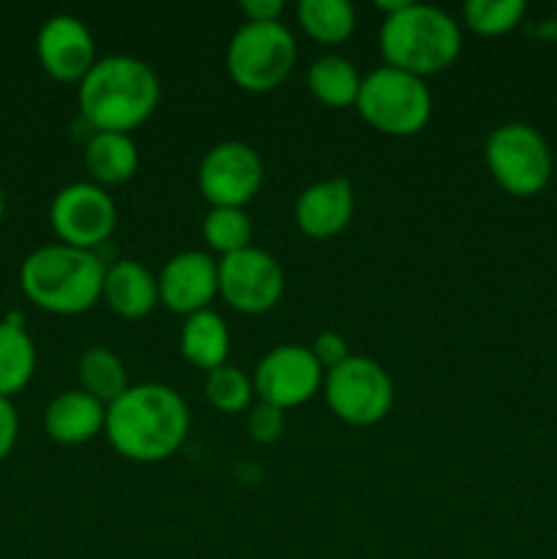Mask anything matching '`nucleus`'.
<instances>
[{"label": "nucleus", "mask_w": 557, "mask_h": 559, "mask_svg": "<svg viewBox=\"0 0 557 559\" xmlns=\"http://www.w3.org/2000/svg\"><path fill=\"white\" fill-rule=\"evenodd\" d=\"M85 167L96 186H120L134 178L140 167V151L129 134L96 131L85 145Z\"/></svg>", "instance_id": "a211bd4d"}, {"label": "nucleus", "mask_w": 557, "mask_h": 559, "mask_svg": "<svg viewBox=\"0 0 557 559\" xmlns=\"http://www.w3.org/2000/svg\"><path fill=\"white\" fill-rule=\"evenodd\" d=\"M107 407L85 391H66L47 404L44 429L60 445H82L104 431Z\"/></svg>", "instance_id": "dca6fc26"}, {"label": "nucleus", "mask_w": 557, "mask_h": 559, "mask_svg": "<svg viewBox=\"0 0 557 559\" xmlns=\"http://www.w3.org/2000/svg\"><path fill=\"white\" fill-rule=\"evenodd\" d=\"M528 5L522 0H470L462 14L470 31L481 36H502L522 22Z\"/></svg>", "instance_id": "a878e982"}, {"label": "nucleus", "mask_w": 557, "mask_h": 559, "mask_svg": "<svg viewBox=\"0 0 557 559\" xmlns=\"http://www.w3.org/2000/svg\"><path fill=\"white\" fill-rule=\"evenodd\" d=\"M16 435H20V418H16L14 404L5 396H0V462L11 453Z\"/></svg>", "instance_id": "c85d7f7f"}, {"label": "nucleus", "mask_w": 557, "mask_h": 559, "mask_svg": "<svg viewBox=\"0 0 557 559\" xmlns=\"http://www.w3.org/2000/svg\"><path fill=\"white\" fill-rule=\"evenodd\" d=\"M205 399L218 413H244L254 399V380L238 366H218L205 374Z\"/></svg>", "instance_id": "393cba45"}, {"label": "nucleus", "mask_w": 557, "mask_h": 559, "mask_svg": "<svg viewBox=\"0 0 557 559\" xmlns=\"http://www.w3.org/2000/svg\"><path fill=\"white\" fill-rule=\"evenodd\" d=\"M486 167L502 191L533 197L552 178V151L544 136L528 123L497 126L486 140Z\"/></svg>", "instance_id": "0eeeda50"}, {"label": "nucleus", "mask_w": 557, "mask_h": 559, "mask_svg": "<svg viewBox=\"0 0 557 559\" xmlns=\"http://www.w3.org/2000/svg\"><path fill=\"white\" fill-rule=\"evenodd\" d=\"M80 109L96 131L129 134L145 123L162 98L156 71L131 55H109L96 60L80 82Z\"/></svg>", "instance_id": "f03ea898"}, {"label": "nucleus", "mask_w": 557, "mask_h": 559, "mask_svg": "<svg viewBox=\"0 0 557 559\" xmlns=\"http://www.w3.org/2000/svg\"><path fill=\"white\" fill-rule=\"evenodd\" d=\"M36 369V347L33 338L22 331V317L11 314L0 322V396L22 391Z\"/></svg>", "instance_id": "412c9836"}, {"label": "nucleus", "mask_w": 557, "mask_h": 559, "mask_svg": "<svg viewBox=\"0 0 557 559\" xmlns=\"http://www.w3.org/2000/svg\"><path fill=\"white\" fill-rule=\"evenodd\" d=\"M202 238L208 249L227 257L251 246V218L244 207H211L202 218Z\"/></svg>", "instance_id": "b1692460"}, {"label": "nucleus", "mask_w": 557, "mask_h": 559, "mask_svg": "<svg viewBox=\"0 0 557 559\" xmlns=\"http://www.w3.org/2000/svg\"><path fill=\"white\" fill-rule=\"evenodd\" d=\"M104 267L96 251L66 243L42 246L25 257L20 271L22 293L52 314H82L104 293Z\"/></svg>", "instance_id": "7ed1b4c3"}, {"label": "nucleus", "mask_w": 557, "mask_h": 559, "mask_svg": "<svg viewBox=\"0 0 557 559\" xmlns=\"http://www.w3.org/2000/svg\"><path fill=\"white\" fill-rule=\"evenodd\" d=\"M262 178L260 153L238 140L213 145L197 169V186L211 207H246L260 191Z\"/></svg>", "instance_id": "1a4fd4ad"}, {"label": "nucleus", "mask_w": 557, "mask_h": 559, "mask_svg": "<svg viewBox=\"0 0 557 559\" xmlns=\"http://www.w3.org/2000/svg\"><path fill=\"white\" fill-rule=\"evenodd\" d=\"M36 52L47 74L60 82H82L96 66V44L82 20L71 14H55L42 25Z\"/></svg>", "instance_id": "4468645a"}, {"label": "nucleus", "mask_w": 557, "mask_h": 559, "mask_svg": "<svg viewBox=\"0 0 557 559\" xmlns=\"http://www.w3.org/2000/svg\"><path fill=\"white\" fill-rule=\"evenodd\" d=\"M251 380L260 402L289 409L311 402L320 393L325 371L304 344H278L262 355Z\"/></svg>", "instance_id": "f8f14e48"}, {"label": "nucleus", "mask_w": 557, "mask_h": 559, "mask_svg": "<svg viewBox=\"0 0 557 559\" xmlns=\"http://www.w3.org/2000/svg\"><path fill=\"white\" fill-rule=\"evenodd\" d=\"M189 424V407L175 388L142 382L109 404L104 435L129 462L158 464L183 445Z\"/></svg>", "instance_id": "f257e3e1"}, {"label": "nucleus", "mask_w": 557, "mask_h": 559, "mask_svg": "<svg viewBox=\"0 0 557 559\" xmlns=\"http://www.w3.org/2000/svg\"><path fill=\"white\" fill-rule=\"evenodd\" d=\"M298 22L320 44H342L355 31V9L347 0H300Z\"/></svg>", "instance_id": "5701e85b"}, {"label": "nucleus", "mask_w": 557, "mask_h": 559, "mask_svg": "<svg viewBox=\"0 0 557 559\" xmlns=\"http://www.w3.org/2000/svg\"><path fill=\"white\" fill-rule=\"evenodd\" d=\"M331 413L347 426H375L393 407V380L377 360L349 355L322 380Z\"/></svg>", "instance_id": "6e6552de"}, {"label": "nucleus", "mask_w": 557, "mask_h": 559, "mask_svg": "<svg viewBox=\"0 0 557 559\" xmlns=\"http://www.w3.org/2000/svg\"><path fill=\"white\" fill-rule=\"evenodd\" d=\"M158 300L175 314L205 311L218 295V262L205 251H180L158 273Z\"/></svg>", "instance_id": "ddd939ff"}, {"label": "nucleus", "mask_w": 557, "mask_h": 559, "mask_svg": "<svg viewBox=\"0 0 557 559\" xmlns=\"http://www.w3.org/2000/svg\"><path fill=\"white\" fill-rule=\"evenodd\" d=\"M180 355H183L191 366L205 371V374L227 364V355H229L227 322L211 309L186 317L183 331H180Z\"/></svg>", "instance_id": "6ab92c4d"}, {"label": "nucleus", "mask_w": 557, "mask_h": 559, "mask_svg": "<svg viewBox=\"0 0 557 559\" xmlns=\"http://www.w3.org/2000/svg\"><path fill=\"white\" fill-rule=\"evenodd\" d=\"M240 11L246 14V22H278L284 3L282 0H246L240 3Z\"/></svg>", "instance_id": "c756f323"}, {"label": "nucleus", "mask_w": 557, "mask_h": 559, "mask_svg": "<svg viewBox=\"0 0 557 559\" xmlns=\"http://www.w3.org/2000/svg\"><path fill=\"white\" fill-rule=\"evenodd\" d=\"M355 109L382 134L410 136L429 123L431 93L420 76L382 66L364 76Z\"/></svg>", "instance_id": "423d86ee"}, {"label": "nucleus", "mask_w": 557, "mask_h": 559, "mask_svg": "<svg viewBox=\"0 0 557 559\" xmlns=\"http://www.w3.org/2000/svg\"><path fill=\"white\" fill-rule=\"evenodd\" d=\"M364 76L342 55H322L309 66L306 85L317 102L328 107H355Z\"/></svg>", "instance_id": "aec40b11"}, {"label": "nucleus", "mask_w": 557, "mask_h": 559, "mask_svg": "<svg viewBox=\"0 0 557 559\" xmlns=\"http://www.w3.org/2000/svg\"><path fill=\"white\" fill-rule=\"evenodd\" d=\"M298 44L282 22H244L227 44V74L249 93L276 91L295 69Z\"/></svg>", "instance_id": "39448f33"}, {"label": "nucleus", "mask_w": 557, "mask_h": 559, "mask_svg": "<svg viewBox=\"0 0 557 559\" xmlns=\"http://www.w3.org/2000/svg\"><path fill=\"white\" fill-rule=\"evenodd\" d=\"M355 213V191L353 183L344 178L320 180L309 189L300 191L295 202V224L306 238L328 240L333 235L344 233L353 222Z\"/></svg>", "instance_id": "2eb2a0df"}, {"label": "nucleus", "mask_w": 557, "mask_h": 559, "mask_svg": "<svg viewBox=\"0 0 557 559\" xmlns=\"http://www.w3.org/2000/svg\"><path fill=\"white\" fill-rule=\"evenodd\" d=\"M309 349L315 353L317 364L322 366V371L336 369L339 364H344V360L349 358L347 338H344L342 333H336V331H322L320 336L315 338V344H311Z\"/></svg>", "instance_id": "cd10ccee"}, {"label": "nucleus", "mask_w": 557, "mask_h": 559, "mask_svg": "<svg viewBox=\"0 0 557 559\" xmlns=\"http://www.w3.org/2000/svg\"><path fill=\"white\" fill-rule=\"evenodd\" d=\"M49 222L60 243L93 251L115 233L118 207L102 186L71 183L55 194L49 205Z\"/></svg>", "instance_id": "9d476101"}, {"label": "nucleus", "mask_w": 557, "mask_h": 559, "mask_svg": "<svg viewBox=\"0 0 557 559\" xmlns=\"http://www.w3.org/2000/svg\"><path fill=\"white\" fill-rule=\"evenodd\" d=\"M109 309L126 320H142L158 304V278L137 260H120L104 273V293Z\"/></svg>", "instance_id": "f3484780"}, {"label": "nucleus", "mask_w": 557, "mask_h": 559, "mask_svg": "<svg viewBox=\"0 0 557 559\" xmlns=\"http://www.w3.org/2000/svg\"><path fill=\"white\" fill-rule=\"evenodd\" d=\"M246 431L260 445H271L284 435V409L273 407V404L257 402L246 409Z\"/></svg>", "instance_id": "bb28decb"}, {"label": "nucleus", "mask_w": 557, "mask_h": 559, "mask_svg": "<svg viewBox=\"0 0 557 559\" xmlns=\"http://www.w3.org/2000/svg\"><path fill=\"white\" fill-rule=\"evenodd\" d=\"M82 391L109 407L129 391V371L126 364L107 347H91L80 358Z\"/></svg>", "instance_id": "4be33fe9"}, {"label": "nucleus", "mask_w": 557, "mask_h": 559, "mask_svg": "<svg viewBox=\"0 0 557 559\" xmlns=\"http://www.w3.org/2000/svg\"><path fill=\"white\" fill-rule=\"evenodd\" d=\"M218 295L240 314H265L282 300L284 271L268 251H235L218 260Z\"/></svg>", "instance_id": "9b49d317"}, {"label": "nucleus", "mask_w": 557, "mask_h": 559, "mask_svg": "<svg viewBox=\"0 0 557 559\" xmlns=\"http://www.w3.org/2000/svg\"><path fill=\"white\" fill-rule=\"evenodd\" d=\"M386 66L415 76L440 74L462 52V31L451 14L424 3H404L380 27Z\"/></svg>", "instance_id": "20e7f679"}, {"label": "nucleus", "mask_w": 557, "mask_h": 559, "mask_svg": "<svg viewBox=\"0 0 557 559\" xmlns=\"http://www.w3.org/2000/svg\"><path fill=\"white\" fill-rule=\"evenodd\" d=\"M3 211H5V197H3V186H0V218H3Z\"/></svg>", "instance_id": "7c9ffc66"}]
</instances>
